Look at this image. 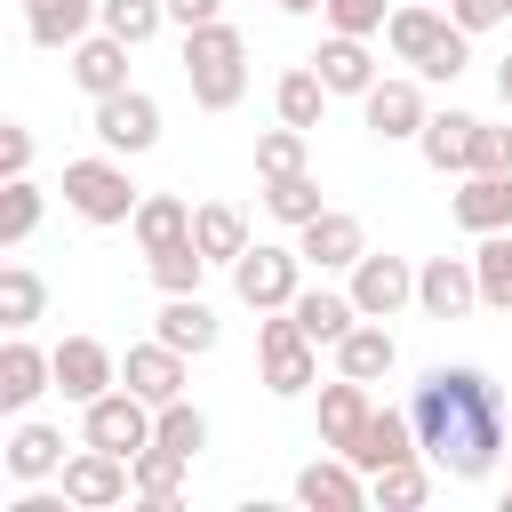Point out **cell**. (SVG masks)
Here are the masks:
<instances>
[{"label": "cell", "instance_id": "1", "mask_svg": "<svg viewBox=\"0 0 512 512\" xmlns=\"http://www.w3.org/2000/svg\"><path fill=\"white\" fill-rule=\"evenodd\" d=\"M408 416H416L424 456H432L448 480H488V472L512 456V448H504L512 400H504L472 360H456V368H424V384H416Z\"/></svg>", "mask_w": 512, "mask_h": 512}, {"label": "cell", "instance_id": "2", "mask_svg": "<svg viewBox=\"0 0 512 512\" xmlns=\"http://www.w3.org/2000/svg\"><path fill=\"white\" fill-rule=\"evenodd\" d=\"M184 88H192L200 112H232L248 96V40H240V24L216 16V24L184 32Z\"/></svg>", "mask_w": 512, "mask_h": 512}, {"label": "cell", "instance_id": "3", "mask_svg": "<svg viewBox=\"0 0 512 512\" xmlns=\"http://www.w3.org/2000/svg\"><path fill=\"white\" fill-rule=\"evenodd\" d=\"M256 376L272 400H304L320 384V344L296 328V312H256Z\"/></svg>", "mask_w": 512, "mask_h": 512}, {"label": "cell", "instance_id": "4", "mask_svg": "<svg viewBox=\"0 0 512 512\" xmlns=\"http://www.w3.org/2000/svg\"><path fill=\"white\" fill-rule=\"evenodd\" d=\"M136 184H128V160L120 152H88V160H64V208L80 224H128L136 216Z\"/></svg>", "mask_w": 512, "mask_h": 512}, {"label": "cell", "instance_id": "5", "mask_svg": "<svg viewBox=\"0 0 512 512\" xmlns=\"http://www.w3.org/2000/svg\"><path fill=\"white\" fill-rule=\"evenodd\" d=\"M304 288V248H280V240H248L232 256V296L248 312H288Z\"/></svg>", "mask_w": 512, "mask_h": 512}, {"label": "cell", "instance_id": "6", "mask_svg": "<svg viewBox=\"0 0 512 512\" xmlns=\"http://www.w3.org/2000/svg\"><path fill=\"white\" fill-rule=\"evenodd\" d=\"M152 424H160V408H152L144 392H128V384H112V392H96V400L80 408V440H88V448H112V456L152 448Z\"/></svg>", "mask_w": 512, "mask_h": 512}, {"label": "cell", "instance_id": "7", "mask_svg": "<svg viewBox=\"0 0 512 512\" xmlns=\"http://www.w3.org/2000/svg\"><path fill=\"white\" fill-rule=\"evenodd\" d=\"M88 128H96V144H104V152H120V160H136V152H152V144H160V96H144V88H120V96H96V112H88Z\"/></svg>", "mask_w": 512, "mask_h": 512}, {"label": "cell", "instance_id": "8", "mask_svg": "<svg viewBox=\"0 0 512 512\" xmlns=\"http://www.w3.org/2000/svg\"><path fill=\"white\" fill-rule=\"evenodd\" d=\"M56 480H64V496H72L80 512H112V504H128V496H136V472H128V456H112V448H88V440L64 456V472H56Z\"/></svg>", "mask_w": 512, "mask_h": 512}, {"label": "cell", "instance_id": "9", "mask_svg": "<svg viewBox=\"0 0 512 512\" xmlns=\"http://www.w3.org/2000/svg\"><path fill=\"white\" fill-rule=\"evenodd\" d=\"M344 288H352V304L368 312V320H400L408 304H416V264L408 256H360L352 272H344Z\"/></svg>", "mask_w": 512, "mask_h": 512}, {"label": "cell", "instance_id": "10", "mask_svg": "<svg viewBox=\"0 0 512 512\" xmlns=\"http://www.w3.org/2000/svg\"><path fill=\"white\" fill-rule=\"evenodd\" d=\"M360 120H368V136H384V144H416L424 120H432V104H424V88H416L408 72H392V80H376V88L360 96Z\"/></svg>", "mask_w": 512, "mask_h": 512}, {"label": "cell", "instance_id": "11", "mask_svg": "<svg viewBox=\"0 0 512 512\" xmlns=\"http://www.w3.org/2000/svg\"><path fill=\"white\" fill-rule=\"evenodd\" d=\"M416 312H424V320H464V312H480V272H472V256H424V264H416Z\"/></svg>", "mask_w": 512, "mask_h": 512}, {"label": "cell", "instance_id": "12", "mask_svg": "<svg viewBox=\"0 0 512 512\" xmlns=\"http://www.w3.org/2000/svg\"><path fill=\"white\" fill-rule=\"evenodd\" d=\"M120 384V352L112 344H96V336H64L56 344V392L72 400V408H88L96 392H112Z\"/></svg>", "mask_w": 512, "mask_h": 512}, {"label": "cell", "instance_id": "13", "mask_svg": "<svg viewBox=\"0 0 512 512\" xmlns=\"http://www.w3.org/2000/svg\"><path fill=\"white\" fill-rule=\"evenodd\" d=\"M296 504H304V512H360V504H368V472L328 448V456H312V464L296 472Z\"/></svg>", "mask_w": 512, "mask_h": 512}, {"label": "cell", "instance_id": "14", "mask_svg": "<svg viewBox=\"0 0 512 512\" xmlns=\"http://www.w3.org/2000/svg\"><path fill=\"white\" fill-rule=\"evenodd\" d=\"M128 56H136V48L96 24L88 40L64 48V72H72V88H88V104H96V96H120V88H128Z\"/></svg>", "mask_w": 512, "mask_h": 512}, {"label": "cell", "instance_id": "15", "mask_svg": "<svg viewBox=\"0 0 512 512\" xmlns=\"http://www.w3.org/2000/svg\"><path fill=\"white\" fill-rule=\"evenodd\" d=\"M296 248H304V264H312V272H352V264L368 256V232H360V216H352V208H320V216L296 232Z\"/></svg>", "mask_w": 512, "mask_h": 512}, {"label": "cell", "instance_id": "16", "mask_svg": "<svg viewBox=\"0 0 512 512\" xmlns=\"http://www.w3.org/2000/svg\"><path fill=\"white\" fill-rule=\"evenodd\" d=\"M40 392H56V352H40L32 336H8L0 344V408L24 416Z\"/></svg>", "mask_w": 512, "mask_h": 512}, {"label": "cell", "instance_id": "17", "mask_svg": "<svg viewBox=\"0 0 512 512\" xmlns=\"http://www.w3.org/2000/svg\"><path fill=\"white\" fill-rule=\"evenodd\" d=\"M304 64H312V72H320V80H328V96H368V88H376V80H384V72H376V56H368V40H360V32H328V40H320V48H312V56H304Z\"/></svg>", "mask_w": 512, "mask_h": 512}, {"label": "cell", "instance_id": "18", "mask_svg": "<svg viewBox=\"0 0 512 512\" xmlns=\"http://www.w3.org/2000/svg\"><path fill=\"white\" fill-rule=\"evenodd\" d=\"M120 384L144 392L152 408H168V400H184V352L160 344V336H152V344H128V352H120Z\"/></svg>", "mask_w": 512, "mask_h": 512}, {"label": "cell", "instance_id": "19", "mask_svg": "<svg viewBox=\"0 0 512 512\" xmlns=\"http://www.w3.org/2000/svg\"><path fill=\"white\" fill-rule=\"evenodd\" d=\"M448 32H456V16H440V8H416V0L384 16V48H392L408 72H424V64L440 56V40H448Z\"/></svg>", "mask_w": 512, "mask_h": 512}, {"label": "cell", "instance_id": "20", "mask_svg": "<svg viewBox=\"0 0 512 512\" xmlns=\"http://www.w3.org/2000/svg\"><path fill=\"white\" fill-rule=\"evenodd\" d=\"M152 336H160V344H176L184 360H200V352H216V336H224V328H216V304L192 288V296H160Z\"/></svg>", "mask_w": 512, "mask_h": 512}, {"label": "cell", "instance_id": "21", "mask_svg": "<svg viewBox=\"0 0 512 512\" xmlns=\"http://www.w3.org/2000/svg\"><path fill=\"white\" fill-rule=\"evenodd\" d=\"M368 416H376V400H368V384H360V376H336V384H320V448L352 456V440L368 432Z\"/></svg>", "mask_w": 512, "mask_h": 512}, {"label": "cell", "instance_id": "22", "mask_svg": "<svg viewBox=\"0 0 512 512\" xmlns=\"http://www.w3.org/2000/svg\"><path fill=\"white\" fill-rule=\"evenodd\" d=\"M408 456H424V440H416V416H408V408H376V416H368V432L352 440V464H360L368 480H376L384 464H408Z\"/></svg>", "mask_w": 512, "mask_h": 512}, {"label": "cell", "instance_id": "23", "mask_svg": "<svg viewBox=\"0 0 512 512\" xmlns=\"http://www.w3.org/2000/svg\"><path fill=\"white\" fill-rule=\"evenodd\" d=\"M448 216H456L464 232H512V176H488V168L456 176V200H448Z\"/></svg>", "mask_w": 512, "mask_h": 512}, {"label": "cell", "instance_id": "24", "mask_svg": "<svg viewBox=\"0 0 512 512\" xmlns=\"http://www.w3.org/2000/svg\"><path fill=\"white\" fill-rule=\"evenodd\" d=\"M472 136H480V112H432L424 120V136H416V152H424V168H440V176H464L472 168Z\"/></svg>", "mask_w": 512, "mask_h": 512}, {"label": "cell", "instance_id": "25", "mask_svg": "<svg viewBox=\"0 0 512 512\" xmlns=\"http://www.w3.org/2000/svg\"><path fill=\"white\" fill-rule=\"evenodd\" d=\"M400 368V336L384 328V320H352V336L336 344V376H360V384H376V376H392Z\"/></svg>", "mask_w": 512, "mask_h": 512}, {"label": "cell", "instance_id": "26", "mask_svg": "<svg viewBox=\"0 0 512 512\" xmlns=\"http://www.w3.org/2000/svg\"><path fill=\"white\" fill-rule=\"evenodd\" d=\"M288 312H296V328H304L312 344H328V352H336V344L352 336V320H360L352 288H296V304H288Z\"/></svg>", "mask_w": 512, "mask_h": 512}, {"label": "cell", "instance_id": "27", "mask_svg": "<svg viewBox=\"0 0 512 512\" xmlns=\"http://www.w3.org/2000/svg\"><path fill=\"white\" fill-rule=\"evenodd\" d=\"M128 232H136L144 256H152V248H176V240H192V200H184V192H144L136 216H128Z\"/></svg>", "mask_w": 512, "mask_h": 512}, {"label": "cell", "instance_id": "28", "mask_svg": "<svg viewBox=\"0 0 512 512\" xmlns=\"http://www.w3.org/2000/svg\"><path fill=\"white\" fill-rule=\"evenodd\" d=\"M0 464H8V480H56L64 472V432L56 424H16Z\"/></svg>", "mask_w": 512, "mask_h": 512}, {"label": "cell", "instance_id": "29", "mask_svg": "<svg viewBox=\"0 0 512 512\" xmlns=\"http://www.w3.org/2000/svg\"><path fill=\"white\" fill-rule=\"evenodd\" d=\"M128 472H136V496L152 504V512H176V496H184V472H192V456H176V448H136L128 456Z\"/></svg>", "mask_w": 512, "mask_h": 512}, {"label": "cell", "instance_id": "30", "mask_svg": "<svg viewBox=\"0 0 512 512\" xmlns=\"http://www.w3.org/2000/svg\"><path fill=\"white\" fill-rule=\"evenodd\" d=\"M24 32L40 48H72L96 32V0H24Z\"/></svg>", "mask_w": 512, "mask_h": 512}, {"label": "cell", "instance_id": "31", "mask_svg": "<svg viewBox=\"0 0 512 512\" xmlns=\"http://www.w3.org/2000/svg\"><path fill=\"white\" fill-rule=\"evenodd\" d=\"M272 112H280L288 128H320V112H328V80H320L312 64H288V72L272 80Z\"/></svg>", "mask_w": 512, "mask_h": 512}, {"label": "cell", "instance_id": "32", "mask_svg": "<svg viewBox=\"0 0 512 512\" xmlns=\"http://www.w3.org/2000/svg\"><path fill=\"white\" fill-rule=\"evenodd\" d=\"M320 208H328V200H320V176H312V168H296V176H272V184H264V216H272V224H288V232H304Z\"/></svg>", "mask_w": 512, "mask_h": 512}, {"label": "cell", "instance_id": "33", "mask_svg": "<svg viewBox=\"0 0 512 512\" xmlns=\"http://www.w3.org/2000/svg\"><path fill=\"white\" fill-rule=\"evenodd\" d=\"M192 240L208 248V264H232V256L248 248V216H240L232 200H200V208H192Z\"/></svg>", "mask_w": 512, "mask_h": 512}, {"label": "cell", "instance_id": "34", "mask_svg": "<svg viewBox=\"0 0 512 512\" xmlns=\"http://www.w3.org/2000/svg\"><path fill=\"white\" fill-rule=\"evenodd\" d=\"M144 272H152V288H160V296H192V288L208 280V248H200V240L152 248V256H144Z\"/></svg>", "mask_w": 512, "mask_h": 512}, {"label": "cell", "instance_id": "35", "mask_svg": "<svg viewBox=\"0 0 512 512\" xmlns=\"http://www.w3.org/2000/svg\"><path fill=\"white\" fill-rule=\"evenodd\" d=\"M40 312H48V280L32 264H0V320H8V336H24Z\"/></svg>", "mask_w": 512, "mask_h": 512}, {"label": "cell", "instance_id": "36", "mask_svg": "<svg viewBox=\"0 0 512 512\" xmlns=\"http://www.w3.org/2000/svg\"><path fill=\"white\" fill-rule=\"evenodd\" d=\"M472 272H480V304L488 312H512V232H480Z\"/></svg>", "mask_w": 512, "mask_h": 512}, {"label": "cell", "instance_id": "37", "mask_svg": "<svg viewBox=\"0 0 512 512\" xmlns=\"http://www.w3.org/2000/svg\"><path fill=\"white\" fill-rule=\"evenodd\" d=\"M296 168H312V128H264L256 136V176L272 184V176H296Z\"/></svg>", "mask_w": 512, "mask_h": 512}, {"label": "cell", "instance_id": "38", "mask_svg": "<svg viewBox=\"0 0 512 512\" xmlns=\"http://www.w3.org/2000/svg\"><path fill=\"white\" fill-rule=\"evenodd\" d=\"M40 216H48L40 184H32V176H8V192H0V248H24V240L40 232Z\"/></svg>", "mask_w": 512, "mask_h": 512}, {"label": "cell", "instance_id": "39", "mask_svg": "<svg viewBox=\"0 0 512 512\" xmlns=\"http://www.w3.org/2000/svg\"><path fill=\"white\" fill-rule=\"evenodd\" d=\"M96 24L112 32V40H128V48H144L160 24H168V0H96Z\"/></svg>", "mask_w": 512, "mask_h": 512}, {"label": "cell", "instance_id": "40", "mask_svg": "<svg viewBox=\"0 0 512 512\" xmlns=\"http://www.w3.org/2000/svg\"><path fill=\"white\" fill-rule=\"evenodd\" d=\"M424 496H432V472H424L416 456H408V464H384V472L368 480V504H384V512H416Z\"/></svg>", "mask_w": 512, "mask_h": 512}, {"label": "cell", "instance_id": "41", "mask_svg": "<svg viewBox=\"0 0 512 512\" xmlns=\"http://www.w3.org/2000/svg\"><path fill=\"white\" fill-rule=\"evenodd\" d=\"M152 440H160V448H176V456H200V448H208V416H200L192 400H168V408H160V424H152Z\"/></svg>", "mask_w": 512, "mask_h": 512}, {"label": "cell", "instance_id": "42", "mask_svg": "<svg viewBox=\"0 0 512 512\" xmlns=\"http://www.w3.org/2000/svg\"><path fill=\"white\" fill-rule=\"evenodd\" d=\"M320 16H328V32H360V40H376L384 32V0H320Z\"/></svg>", "mask_w": 512, "mask_h": 512}, {"label": "cell", "instance_id": "43", "mask_svg": "<svg viewBox=\"0 0 512 512\" xmlns=\"http://www.w3.org/2000/svg\"><path fill=\"white\" fill-rule=\"evenodd\" d=\"M472 168H488V176H512V128L480 120V136H472ZM472 168H464V176H472Z\"/></svg>", "mask_w": 512, "mask_h": 512}, {"label": "cell", "instance_id": "44", "mask_svg": "<svg viewBox=\"0 0 512 512\" xmlns=\"http://www.w3.org/2000/svg\"><path fill=\"white\" fill-rule=\"evenodd\" d=\"M448 16L464 32H496V24H512V0H448Z\"/></svg>", "mask_w": 512, "mask_h": 512}, {"label": "cell", "instance_id": "45", "mask_svg": "<svg viewBox=\"0 0 512 512\" xmlns=\"http://www.w3.org/2000/svg\"><path fill=\"white\" fill-rule=\"evenodd\" d=\"M0 176H32V128L24 120L0 128Z\"/></svg>", "mask_w": 512, "mask_h": 512}, {"label": "cell", "instance_id": "46", "mask_svg": "<svg viewBox=\"0 0 512 512\" xmlns=\"http://www.w3.org/2000/svg\"><path fill=\"white\" fill-rule=\"evenodd\" d=\"M224 16V0H168V24L176 32H192V24H216Z\"/></svg>", "mask_w": 512, "mask_h": 512}, {"label": "cell", "instance_id": "47", "mask_svg": "<svg viewBox=\"0 0 512 512\" xmlns=\"http://www.w3.org/2000/svg\"><path fill=\"white\" fill-rule=\"evenodd\" d=\"M496 96H504V112H512V56L496 64Z\"/></svg>", "mask_w": 512, "mask_h": 512}, {"label": "cell", "instance_id": "48", "mask_svg": "<svg viewBox=\"0 0 512 512\" xmlns=\"http://www.w3.org/2000/svg\"><path fill=\"white\" fill-rule=\"evenodd\" d=\"M272 8H280V16H312L320 0H272Z\"/></svg>", "mask_w": 512, "mask_h": 512}, {"label": "cell", "instance_id": "49", "mask_svg": "<svg viewBox=\"0 0 512 512\" xmlns=\"http://www.w3.org/2000/svg\"><path fill=\"white\" fill-rule=\"evenodd\" d=\"M504 400H512V392H504Z\"/></svg>", "mask_w": 512, "mask_h": 512}]
</instances>
